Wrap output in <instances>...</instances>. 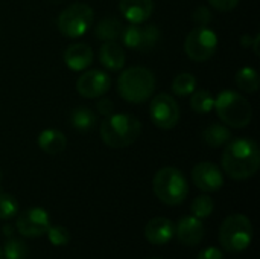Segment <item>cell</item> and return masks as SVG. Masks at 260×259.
<instances>
[{
  "label": "cell",
  "mask_w": 260,
  "mask_h": 259,
  "mask_svg": "<svg viewBox=\"0 0 260 259\" xmlns=\"http://www.w3.org/2000/svg\"><path fill=\"white\" fill-rule=\"evenodd\" d=\"M99 61L108 70H120L125 66L126 55L117 41H104L99 49Z\"/></svg>",
  "instance_id": "18"
},
{
  "label": "cell",
  "mask_w": 260,
  "mask_h": 259,
  "mask_svg": "<svg viewBox=\"0 0 260 259\" xmlns=\"http://www.w3.org/2000/svg\"><path fill=\"white\" fill-rule=\"evenodd\" d=\"M64 63L73 72H81L93 63V50L85 43H73L64 50Z\"/></svg>",
  "instance_id": "16"
},
{
  "label": "cell",
  "mask_w": 260,
  "mask_h": 259,
  "mask_svg": "<svg viewBox=\"0 0 260 259\" xmlns=\"http://www.w3.org/2000/svg\"><path fill=\"white\" fill-rule=\"evenodd\" d=\"M253 41H254V37H251V35H248V34H245V35L241 37V44H242V47H250V46L253 44Z\"/></svg>",
  "instance_id": "34"
},
{
  "label": "cell",
  "mask_w": 260,
  "mask_h": 259,
  "mask_svg": "<svg viewBox=\"0 0 260 259\" xmlns=\"http://www.w3.org/2000/svg\"><path fill=\"white\" fill-rule=\"evenodd\" d=\"M175 235V224L165 217H155L151 221H148L145 227V237L146 240L154 246H163L168 244Z\"/></svg>",
  "instance_id": "15"
},
{
  "label": "cell",
  "mask_w": 260,
  "mask_h": 259,
  "mask_svg": "<svg viewBox=\"0 0 260 259\" xmlns=\"http://www.w3.org/2000/svg\"><path fill=\"white\" fill-rule=\"evenodd\" d=\"M215 209V202L209 197V195H200L193 200L190 211L193 214V217L200 218V220H206L212 215Z\"/></svg>",
  "instance_id": "27"
},
{
  "label": "cell",
  "mask_w": 260,
  "mask_h": 259,
  "mask_svg": "<svg viewBox=\"0 0 260 259\" xmlns=\"http://www.w3.org/2000/svg\"><path fill=\"white\" fill-rule=\"evenodd\" d=\"M46 234H47L49 243H50L52 246H56V247H62V246L69 244V241H70V234H69V231H67L66 227L59 226V224H55V226L50 224V227L47 229Z\"/></svg>",
  "instance_id": "29"
},
{
  "label": "cell",
  "mask_w": 260,
  "mask_h": 259,
  "mask_svg": "<svg viewBox=\"0 0 260 259\" xmlns=\"http://www.w3.org/2000/svg\"><path fill=\"white\" fill-rule=\"evenodd\" d=\"M175 234L178 241L183 246H189V247H195L198 246L203 238H204V224L203 220L189 215V217H183L178 224L175 226Z\"/></svg>",
  "instance_id": "14"
},
{
  "label": "cell",
  "mask_w": 260,
  "mask_h": 259,
  "mask_svg": "<svg viewBox=\"0 0 260 259\" xmlns=\"http://www.w3.org/2000/svg\"><path fill=\"white\" fill-rule=\"evenodd\" d=\"M50 227V218L46 209L43 208H30L21 212L17 217L14 229L24 238H38L46 235Z\"/></svg>",
  "instance_id": "11"
},
{
  "label": "cell",
  "mask_w": 260,
  "mask_h": 259,
  "mask_svg": "<svg viewBox=\"0 0 260 259\" xmlns=\"http://www.w3.org/2000/svg\"><path fill=\"white\" fill-rule=\"evenodd\" d=\"M213 15L212 11L207 6H198L193 12V21L198 26H209V23L212 21Z\"/></svg>",
  "instance_id": "30"
},
{
  "label": "cell",
  "mask_w": 260,
  "mask_h": 259,
  "mask_svg": "<svg viewBox=\"0 0 260 259\" xmlns=\"http://www.w3.org/2000/svg\"><path fill=\"white\" fill-rule=\"evenodd\" d=\"M98 111L102 116H105V118L111 116L114 113V104H113V101L108 99V98H102L101 96V99L98 101Z\"/></svg>",
  "instance_id": "32"
},
{
  "label": "cell",
  "mask_w": 260,
  "mask_h": 259,
  "mask_svg": "<svg viewBox=\"0 0 260 259\" xmlns=\"http://www.w3.org/2000/svg\"><path fill=\"white\" fill-rule=\"evenodd\" d=\"M37 143H38L41 151H44L46 154L55 156V154H59V153H62L66 150L67 139L59 130L47 128V130H43L38 134Z\"/></svg>",
  "instance_id": "19"
},
{
  "label": "cell",
  "mask_w": 260,
  "mask_h": 259,
  "mask_svg": "<svg viewBox=\"0 0 260 259\" xmlns=\"http://www.w3.org/2000/svg\"><path fill=\"white\" fill-rule=\"evenodd\" d=\"M253 241V224L244 214L229 215L219 229V243L229 253L245 252Z\"/></svg>",
  "instance_id": "6"
},
{
  "label": "cell",
  "mask_w": 260,
  "mask_h": 259,
  "mask_svg": "<svg viewBox=\"0 0 260 259\" xmlns=\"http://www.w3.org/2000/svg\"><path fill=\"white\" fill-rule=\"evenodd\" d=\"M213 108L216 110L219 119L233 128H245L253 119V108L248 99L235 92L224 90L215 98Z\"/></svg>",
  "instance_id": "4"
},
{
  "label": "cell",
  "mask_w": 260,
  "mask_h": 259,
  "mask_svg": "<svg viewBox=\"0 0 260 259\" xmlns=\"http://www.w3.org/2000/svg\"><path fill=\"white\" fill-rule=\"evenodd\" d=\"M70 124L75 130L85 133L98 124L96 114L88 108V107H76L70 113Z\"/></svg>",
  "instance_id": "22"
},
{
  "label": "cell",
  "mask_w": 260,
  "mask_h": 259,
  "mask_svg": "<svg viewBox=\"0 0 260 259\" xmlns=\"http://www.w3.org/2000/svg\"><path fill=\"white\" fill-rule=\"evenodd\" d=\"M122 31H123V24L117 17H105L98 23L94 34H96L98 40H101L102 43L104 41H117L122 35Z\"/></svg>",
  "instance_id": "21"
},
{
  "label": "cell",
  "mask_w": 260,
  "mask_h": 259,
  "mask_svg": "<svg viewBox=\"0 0 260 259\" xmlns=\"http://www.w3.org/2000/svg\"><path fill=\"white\" fill-rule=\"evenodd\" d=\"M2 250L5 259H26L29 255V247L26 243L14 237H8Z\"/></svg>",
  "instance_id": "25"
},
{
  "label": "cell",
  "mask_w": 260,
  "mask_h": 259,
  "mask_svg": "<svg viewBox=\"0 0 260 259\" xmlns=\"http://www.w3.org/2000/svg\"><path fill=\"white\" fill-rule=\"evenodd\" d=\"M93 8L85 3H72L58 15L56 24L59 32L67 38H79L87 34L93 24Z\"/></svg>",
  "instance_id": "7"
},
{
  "label": "cell",
  "mask_w": 260,
  "mask_h": 259,
  "mask_svg": "<svg viewBox=\"0 0 260 259\" xmlns=\"http://www.w3.org/2000/svg\"><path fill=\"white\" fill-rule=\"evenodd\" d=\"M12 231H14V227H12V226H9V224L3 226V234H5V235H8V237H12Z\"/></svg>",
  "instance_id": "36"
},
{
  "label": "cell",
  "mask_w": 260,
  "mask_h": 259,
  "mask_svg": "<svg viewBox=\"0 0 260 259\" xmlns=\"http://www.w3.org/2000/svg\"><path fill=\"white\" fill-rule=\"evenodd\" d=\"M18 214V202L11 195L0 192V220H12Z\"/></svg>",
  "instance_id": "28"
},
{
  "label": "cell",
  "mask_w": 260,
  "mask_h": 259,
  "mask_svg": "<svg viewBox=\"0 0 260 259\" xmlns=\"http://www.w3.org/2000/svg\"><path fill=\"white\" fill-rule=\"evenodd\" d=\"M119 9L129 23H146L154 11L152 0H120Z\"/></svg>",
  "instance_id": "17"
},
{
  "label": "cell",
  "mask_w": 260,
  "mask_h": 259,
  "mask_svg": "<svg viewBox=\"0 0 260 259\" xmlns=\"http://www.w3.org/2000/svg\"><path fill=\"white\" fill-rule=\"evenodd\" d=\"M210 3L212 8H215L216 11H221V12H229V11H233L239 0H207Z\"/></svg>",
  "instance_id": "31"
},
{
  "label": "cell",
  "mask_w": 260,
  "mask_h": 259,
  "mask_svg": "<svg viewBox=\"0 0 260 259\" xmlns=\"http://www.w3.org/2000/svg\"><path fill=\"white\" fill-rule=\"evenodd\" d=\"M120 38L122 43L131 50L149 52L160 40V29L155 24L129 23L128 26H123Z\"/></svg>",
  "instance_id": "9"
},
{
  "label": "cell",
  "mask_w": 260,
  "mask_h": 259,
  "mask_svg": "<svg viewBox=\"0 0 260 259\" xmlns=\"http://www.w3.org/2000/svg\"><path fill=\"white\" fill-rule=\"evenodd\" d=\"M0 185H2V171H0Z\"/></svg>",
  "instance_id": "38"
},
{
  "label": "cell",
  "mask_w": 260,
  "mask_h": 259,
  "mask_svg": "<svg viewBox=\"0 0 260 259\" xmlns=\"http://www.w3.org/2000/svg\"><path fill=\"white\" fill-rule=\"evenodd\" d=\"M111 87V78L108 73L91 69L84 72L76 81V90L81 96L96 99L104 96Z\"/></svg>",
  "instance_id": "12"
},
{
  "label": "cell",
  "mask_w": 260,
  "mask_h": 259,
  "mask_svg": "<svg viewBox=\"0 0 260 259\" xmlns=\"http://www.w3.org/2000/svg\"><path fill=\"white\" fill-rule=\"evenodd\" d=\"M0 259H5V256H3V250H2V247H0Z\"/></svg>",
  "instance_id": "37"
},
{
  "label": "cell",
  "mask_w": 260,
  "mask_h": 259,
  "mask_svg": "<svg viewBox=\"0 0 260 259\" xmlns=\"http://www.w3.org/2000/svg\"><path fill=\"white\" fill-rule=\"evenodd\" d=\"M152 188L157 198L168 206H178L189 195V185L184 174L172 166L157 171L152 180Z\"/></svg>",
  "instance_id": "5"
},
{
  "label": "cell",
  "mask_w": 260,
  "mask_h": 259,
  "mask_svg": "<svg viewBox=\"0 0 260 259\" xmlns=\"http://www.w3.org/2000/svg\"><path fill=\"white\" fill-rule=\"evenodd\" d=\"M222 169L233 180L251 179L260 166V151L251 139H236L227 143L222 153Z\"/></svg>",
  "instance_id": "1"
},
{
  "label": "cell",
  "mask_w": 260,
  "mask_h": 259,
  "mask_svg": "<svg viewBox=\"0 0 260 259\" xmlns=\"http://www.w3.org/2000/svg\"><path fill=\"white\" fill-rule=\"evenodd\" d=\"M149 116L155 127L161 130H172L180 122V105L172 95L160 93L151 101Z\"/></svg>",
  "instance_id": "10"
},
{
  "label": "cell",
  "mask_w": 260,
  "mask_h": 259,
  "mask_svg": "<svg viewBox=\"0 0 260 259\" xmlns=\"http://www.w3.org/2000/svg\"><path fill=\"white\" fill-rule=\"evenodd\" d=\"M201 139L207 147L219 148V147H224V145H227L230 142L232 133L225 125L215 122V124L209 125L207 128H204V131L201 134Z\"/></svg>",
  "instance_id": "20"
},
{
  "label": "cell",
  "mask_w": 260,
  "mask_h": 259,
  "mask_svg": "<svg viewBox=\"0 0 260 259\" xmlns=\"http://www.w3.org/2000/svg\"><path fill=\"white\" fill-rule=\"evenodd\" d=\"M213 104H215V96L207 89H198V90L195 89L192 92L190 107L195 113L207 114L213 110Z\"/></svg>",
  "instance_id": "24"
},
{
  "label": "cell",
  "mask_w": 260,
  "mask_h": 259,
  "mask_svg": "<svg viewBox=\"0 0 260 259\" xmlns=\"http://www.w3.org/2000/svg\"><path fill=\"white\" fill-rule=\"evenodd\" d=\"M148 259H161V258H148Z\"/></svg>",
  "instance_id": "39"
},
{
  "label": "cell",
  "mask_w": 260,
  "mask_h": 259,
  "mask_svg": "<svg viewBox=\"0 0 260 259\" xmlns=\"http://www.w3.org/2000/svg\"><path fill=\"white\" fill-rule=\"evenodd\" d=\"M235 82L238 85V89H241L242 92L247 93H256L259 90L260 81L259 73L256 69L253 67H242L236 72L235 76Z\"/></svg>",
  "instance_id": "23"
},
{
  "label": "cell",
  "mask_w": 260,
  "mask_h": 259,
  "mask_svg": "<svg viewBox=\"0 0 260 259\" xmlns=\"http://www.w3.org/2000/svg\"><path fill=\"white\" fill-rule=\"evenodd\" d=\"M197 89V78L192 73L183 72L175 76L172 81V90L178 96H187L192 95V92Z\"/></svg>",
  "instance_id": "26"
},
{
  "label": "cell",
  "mask_w": 260,
  "mask_h": 259,
  "mask_svg": "<svg viewBox=\"0 0 260 259\" xmlns=\"http://www.w3.org/2000/svg\"><path fill=\"white\" fill-rule=\"evenodd\" d=\"M218 49V35L207 26H197L184 40V52L193 61L210 60Z\"/></svg>",
  "instance_id": "8"
},
{
  "label": "cell",
  "mask_w": 260,
  "mask_h": 259,
  "mask_svg": "<svg viewBox=\"0 0 260 259\" xmlns=\"http://www.w3.org/2000/svg\"><path fill=\"white\" fill-rule=\"evenodd\" d=\"M197 259H225L224 253L218 247H206L204 250L200 252Z\"/></svg>",
  "instance_id": "33"
},
{
  "label": "cell",
  "mask_w": 260,
  "mask_h": 259,
  "mask_svg": "<svg viewBox=\"0 0 260 259\" xmlns=\"http://www.w3.org/2000/svg\"><path fill=\"white\" fill-rule=\"evenodd\" d=\"M259 41H260V35L257 34V35L254 37V41H253V44H251V46H253V49H254V53H256L257 56H259Z\"/></svg>",
  "instance_id": "35"
},
{
  "label": "cell",
  "mask_w": 260,
  "mask_h": 259,
  "mask_svg": "<svg viewBox=\"0 0 260 259\" xmlns=\"http://www.w3.org/2000/svg\"><path fill=\"white\" fill-rule=\"evenodd\" d=\"M142 133V124L137 118L125 113H113L105 118L99 127L102 142L114 150L133 145Z\"/></svg>",
  "instance_id": "2"
},
{
  "label": "cell",
  "mask_w": 260,
  "mask_h": 259,
  "mask_svg": "<svg viewBox=\"0 0 260 259\" xmlns=\"http://www.w3.org/2000/svg\"><path fill=\"white\" fill-rule=\"evenodd\" d=\"M154 73L142 66H133L123 70L117 78V92L126 102L143 104L155 90Z\"/></svg>",
  "instance_id": "3"
},
{
  "label": "cell",
  "mask_w": 260,
  "mask_h": 259,
  "mask_svg": "<svg viewBox=\"0 0 260 259\" xmlns=\"http://www.w3.org/2000/svg\"><path fill=\"white\" fill-rule=\"evenodd\" d=\"M192 180L203 192H218L224 186L222 171L212 162H200L192 169Z\"/></svg>",
  "instance_id": "13"
}]
</instances>
